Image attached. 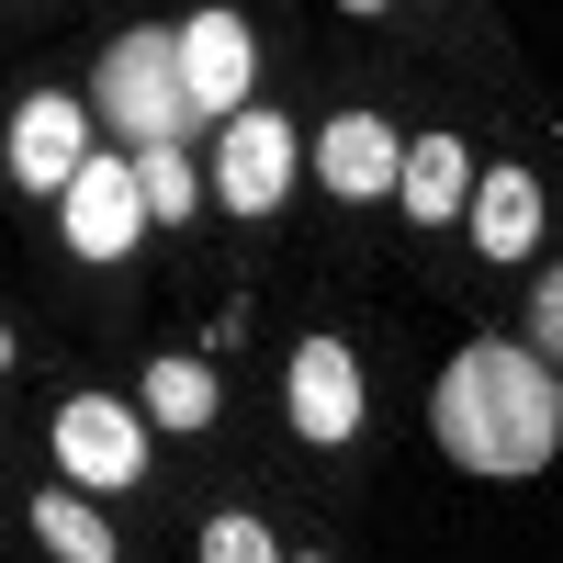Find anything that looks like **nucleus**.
Instances as JSON below:
<instances>
[{
	"label": "nucleus",
	"mask_w": 563,
	"mask_h": 563,
	"mask_svg": "<svg viewBox=\"0 0 563 563\" xmlns=\"http://www.w3.org/2000/svg\"><path fill=\"white\" fill-rule=\"evenodd\" d=\"M429 429L462 474H552L563 451V372L530 339H474L440 361V395H429Z\"/></svg>",
	"instance_id": "1"
},
{
	"label": "nucleus",
	"mask_w": 563,
	"mask_h": 563,
	"mask_svg": "<svg viewBox=\"0 0 563 563\" xmlns=\"http://www.w3.org/2000/svg\"><path fill=\"white\" fill-rule=\"evenodd\" d=\"M102 113L135 135V147H180L203 113H192V90H180V23H135L113 34V57H102Z\"/></svg>",
	"instance_id": "2"
},
{
	"label": "nucleus",
	"mask_w": 563,
	"mask_h": 563,
	"mask_svg": "<svg viewBox=\"0 0 563 563\" xmlns=\"http://www.w3.org/2000/svg\"><path fill=\"white\" fill-rule=\"evenodd\" d=\"M57 462H68L79 496H113V485L147 474V417H135L124 395H68L57 406Z\"/></svg>",
	"instance_id": "3"
},
{
	"label": "nucleus",
	"mask_w": 563,
	"mask_h": 563,
	"mask_svg": "<svg viewBox=\"0 0 563 563\" xmlns=\"http://www.w3.org/2000/svg\"><path fill=\"white\" fill-rule=\"evenodd\" d=\"M57 203H68V214H57V238H68L79 260H124L135 238H147V192H135V158H90Z\"/></svg>",
	"instance_id": "4"
},
{
	"label": "nucleus",
	"mask_w": 563,
	"mask_h": 563,
	"mask_svg": "<svg viewBox=\"0 0 563 563\" xmlns=\"http://www.w3.org/2000/svg\"><path fill=\"white\" fill-rule=\"evenodd\" d=\"M90 158H102V147H90V102H79V90H34V102L12 113V180H23V192H68Z\"/></svg>",
	"instance_id": "5"
},
{
	"label": "nucleus",
	"mask_w": 563,
	"mask_h": 563,
	"mask_svg": "<svg viewBox=\"0 0 563 563\" xmlns=\"http://www.w3.org/2000/svg\"><path fill=\"white\" fill-rule=\"evenodd\" d=\"M282 192H294V124L282 113H238L214 147V203L225 214H282Z\"/></svg>",
	"instance_id": "6"
},
{
	"label": "nucleus",
	"mask_w": 563,
	"mask_h": 563,
	"mask_svg": "<svg viewBox=\"0 0 563 563\" xmlns=\"http://www.w3.org/2000/svg\"><path fill=\"white\" fill-rule=\"evenodd\" d=\"M282 417H294V440L339 451V440L361 429V361H350L339 339H305L294 372H282Z\"/></svg>",
	"instance_id": "7"
},
{
	"label": "nucleus",
	"mask_w": 563,
	"mask_h": 563,
	"mask_svg": "<svg viewBox=\"0 0 563 563\" xmlns=\"http://www.w3.org/2000/svg\"><path fill=\"white\" fill-rule=\"evenodd\" d=\"M316 180L339 203H384L395 180H406V135L384 124V113H327L316 124Z\"/></svg>",
	"instance_id": "8"
},
{
	"label": "nucleus",
	"mask_w": 563,
	"mask_h": 563,
	"mask_svg": "<svg viewBox=\"0 0 563 563\" xmlns=\"http://www.w3.org/2000/svg\"><path fill=\"white\" fill-rule=\"evenodd\" d=\"M249 79H260V45H249L238 12L180 23V90H192V113H238V102H249Z\"/></svg>",
	"instance_id": "9"
},
{
	"label": "nucleus",
	"mask_w": 563,
	"mask_h": 563,
	"mask_svg": "<svg viewBox=\"0 0 563 563\" xmlns=\"http://www.w3.org/2000/svg\"><path fill=\"white\" fill-rule=\"evenodd\" d=\"M462 192H474V158H462V135H417V147H406V180H395L406 225H451Z\"/></svg>",
	"instance_id": "10"
},
{
	"label": "nucleus",
	"mask_w": 563,
	"mask_h": 563,
	"mask_svg": "<svg viewBox=\"0 0 563 563\" xmlns=\"http://www.w3.org/2000/svg\"><path fill=\"white\" fill-rule=\"evenodd\" d=\"M530 238H541V180L530 169H485L474 180V249L485 260H530Z\"/></svg>",
	"instance_id": "11"
},
{
	"label": "nucleus",
	"mask_w": 563,
	"mask_h": 563,
	"mask_svg": "<svg viewBox=\"0 0 563 563\" xmlns=\"http://www.w3.org/2000/svg\"><path fill=\"white\" fill-rule=\"evenodd\" d=\"M34 541L57 552V563H113V519L90 507L79 485H57V496H34Z\"/></svg>",
	"instance_id": "12"
},
{
	"label": "nucleus",
	"mask_w": 563,
	"mask_h": 563,
	"mask_svg": "<svg viewBox=\"0 0 563 563\" xmlns=\"http://www.w3.org/2000/svg\"><path fill=\"white\" fill-rule=\"evenodd\" d=\"M147 417L158 429H214V372L203 361H147Z\"/></svg>",
	"instance_id": "13"
},
{
	"label": "nucleus",
	"mask_w": 563,
	"mask_h": 563,
	"mask_svg": "<svg viewBox=\"0 0 563 563\" xmlns=\"http://www.w3.org/2000/svg\"><path fill=\"white\" fill-rule=\"evenodd\" d=\"M135 192H147V225H192L203 214V180L180 147H135Z\"/></svg>",
	"instance_id": "14"
},
{
	"label": "nucleus",
	"mask_w": 563,
	"mask_h": 563,
	"mask_svg": "<svg viewBox=\"0 0 563 563\" xmlns=\"http://www.w3.org/2000/svg\"><path fill=\"white\" fill-rule=\"evenodd\" d=\"M203 563H282V541L260 519H203Z\"/></svg>",
	"instance_id": "15"
},
{
	"label": "nucleus",
	"mask_w": 563,
	"mask_h": 563,
	"mask_svg": "<svg viewBox=\"0 0 563 563\" xmlns=\"http://www.w3.org/2000/svg\"><path fill=\"white\" fill-rule=\"evenodd\" d=\"M530 350H541V361H563V271L530 294Z\"/></svg>",
	"instance_id": "16"
},
{
	"label": "nucleus",
	"mask_w": 563,
	"mask_h": 563,
	"mask_svg": "<svg viewBox=\"0 0 563 563\" xmlns=\"http://www.w3.org/2000/svg\"><path fill=\"white\" fill-rule=\"evenodd\" d=\"M0 372H12V339H0Z\"/></svg>",
	"instance_id": "17"
},
{
	"label": "nucleus",
	"mask_w": 563,
	"mask_h": 563,
	"mask_svg": "<svg viewBox=\"0 0 563 563\" xmlns=\"http://www.w3.org/2000/svg\"><path fill=\"white\" fill-rule=\"evenodd\" d=\"M294 563H327V552H294Z\"/></svg>",
	"instance_id": "18"
}]
</instances>
